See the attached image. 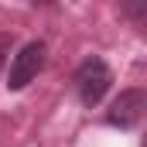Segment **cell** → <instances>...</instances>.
Segmentation results:
<instances>
[{
  "label": "cell",
  "mask_w": 147,
  "mask_h": 147,
  "mask_svg": "<svg viewBox=\"0 0 147 147\" xmlns=\"http://www.w3.org/2000/svg\"><path fill=\"white\" fill-rule=\"evenodd\" d=\"M144 116H147V92L144 89H123L106 110V123L120 127V130H134Z\"/></svg>",
  "instance_id": "cell-3"
},
{
  "label": "cell",
  "mask_w": 147,
  "mask_h": 147,
  "mask_svg": "<svg viewBox=\"0 0 147 147\" xmlns=\"http://www.w3.org/2000/svg\"><path fill=\"white\" fill-rule=\"evenodd\" d=\"M72 86H75L79 103H82L86 110H96V106L106 99L110 86H113V72H110V65H106L99 55H89V58L79 62V69L72 72Z\"/></svg>",
  "instance_id": "cell-1"
},
{
  "label": "cell",
  "mask_w": 147,
  "mask_h": 147,
  "mask_svg": "<svg viewBox=\"0 0 147 147\" xmlns=\"http://www.w3.org/2000/svg\"><path fill=\"white\" fill-rule=\"evenodd\" d=\"M10 51H14V34L10 31H0V69H3V62H7Z\"/></svg>",
  "instance_id": "cell-5"
},
{
  "label": "cell",
  "mask_w": 147,
  "mask_h": 147,
  "mask_svg": "<svg viewBox=\"0 0 147 147\" xmlns=\"http://www.w3.org/2000/svg\"><path fill=\"white\" fill-rule=\"evenodd\" d=\"M45 62H48V45L45 41H28L24 48H17V55L10 58V69H7V89L10 92L28 89L38 79V72L45 69Z\"/></svg>",
  "instance_id": "cell-2"
},
{
  "label": "cell",
  "mask_w": 147,
  "mask_h": 147,
  "mask_svg": "<svg viewBox=\"0 0 147 147\" xmlns=\"http://www.w3.org/2000/svg\"><path fill=\"white\" fill-rule=\"evenodd\" d=\"M120 14L127 21H134L140 31H147V0H123L120 3Z\"/></svg>",
  "instance_id": "cell-4"
}]
</instances>
